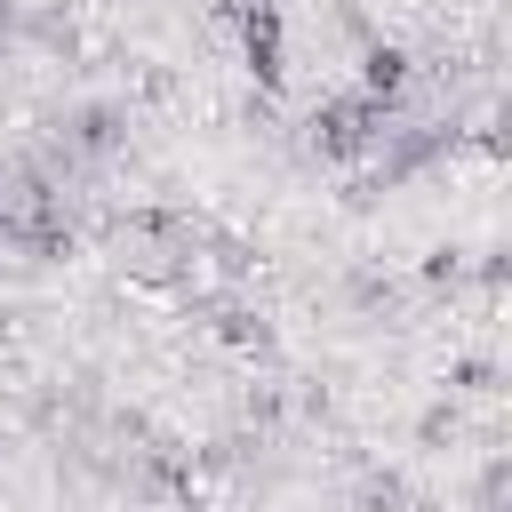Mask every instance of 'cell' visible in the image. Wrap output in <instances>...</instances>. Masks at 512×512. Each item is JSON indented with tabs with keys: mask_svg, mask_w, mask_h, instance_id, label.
<instances>
[]
</instances>
